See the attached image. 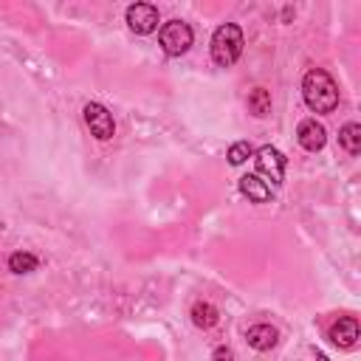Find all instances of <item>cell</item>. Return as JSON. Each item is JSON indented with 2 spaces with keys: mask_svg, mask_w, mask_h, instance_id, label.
Listing matches in <instances>:
<instances>
[{
  "mask_svg": "<svg viewBox=\"0 0 361 361\" xmlns=\"http://www.w3.org/2000/svg\"><path fill=\"white\" fill-rule=\"evenodd\" d=\"M302 96L313 113H333L338 104V85L324 68H310L302 79Z\"/></svg>",
  "mask_w": 361,
  "mask_h": 361,
  "instance_id": "1",
  "label": "cell"
},
{
  "mask_svg": "<svg viewBox=\"0 0 361 361\" xmlns=\"http://www.w3.org/2000/svg\"><path fill=\"white\" fill-rule=\"evenodd\" d=\"M243 54V31L237 23H223L212 34V59L220 68H231Z\"/></svg>",
  "mask_w": 361,
  "mask_h": 361,
  "instance_id": "2",
  "label": "cell"
},
{
  "mask_svg": "<svg viewBox=\"0 0 361 361\" xmlns=\"http://www.w3.org/2000/svg\"><path fill=\"white\" fill-rule=\"evenodd\" d=\"M158 39H161V48H164L169 56H180V54L189 51L195 34H192L189 23H183V20H169V23L161 28Z\"/></svg>",
  "mask_w": 361,
  "mask_h": 361,
  "instance_id": "3",
  "label": "cell"
},
{
  "mask_svg": "<svg viewBox=\"0 0 361 361\" xmlns=\"http://www.w3.org/2000/svg\"><path fill=\"white\" fill-rule=\"evenodd\" d=\"M257 158V169H259V175H265V183L271 180L274 186H279L282 183V178H285V155L276 149V147H271V144H265V147H259L257 152H254Z\"/></svg>",
  "mask_w": 361,
  "mask_h": 361,
  "instance_id": "4",
  "label": "cell"
},
{
  "mask_svg": "<svg viewBox=\"0 0 361 361\" xmlns=\"http://www.w3.org/2000/svg\"><path fill=\"white\" fill-rule=\"evenodd\" d=\"M85 121H87L90 133H93L99 141H107V138H113V133H116V121H113L110 110H107L104 104H99V102H87V104H85Z\"/></svg>",
  "mask_w": 361,
  "mask_h": 361,
  "instance_id": "5",
  "label": "cell"
},
{
  "mask_svg": "<svg viewBox=\"0 0 361 361\" xmlns=\"http://www.w3.org/2000/svg\"><path fill=\"white\" fill-rule=\"evenodd\" d=\"M127 25L135 34H152L158 28V8L152 3H133L127 8Z\"/></svg>",
  "mask_w": 361,
  "mask_h": 361,
  "instance_id": "6",
  "label": "cell"
},
{
  "mask_svg": "<svg viewBox=\"0 0 361 361\" xmlns=\"http://www.w3.org/2000/svg\"><path fill=\"white\" fill-rule=\"evenodd\" d=\"M327 338H330L336 347H344V350L353 347V344L358 341V319H355V316H341L338 322L330 324Z\"/></svg>",
  "mask_w": 361,
  "mask_h": 361,
  "instance_id": "7",
  "label": "cell"
},
{
  "mask_svg": "<svg viewBox=\"0 0 361 361\" xmlns=\"http://www.w3.org/2000/svg\"><path fill=\"white\" fill-rule=\"evenodd\" d=\"M296 138H299V144H302L307 152H319V149L324 147V141H327V130H324L316 118H305V121L299 124V130H296Z\"/></svg>",
  "mask_w": 361,
  "mask_h": 361,
  "instance_id": "8",
  "label": "cell"
},
{
  "mask_svg": "<svg viewBox=\"0 0 361 361\" xmlns=\"http://www.w3.org/2000/svg\"><path fill=\"white\" fill-rule=\"evenodd\" d=\"M240 192H243L251 203H268V200H271V186H268L259 175H243V178H240Z\"/></svg>",
  "mask_w": 361,
  "mask_h": 361,
  "instance_id": "9",
  "label": "cell"
},
{
  "mask_svg": "<svg viewBox=\"0 0 361 361\" xmlns=\"http://www.w3.org/2000/svg\"><path fill=\"white\" fill-rule=\"evenodd\" d=\"M245 338H248V344L254 350H271L276 344V327H271V324H254V327H248Z\"/></svg>",
  "mask_w": 361,
  "mask_h": 361,
  "instance_id": "10",
  "label": "cell"
},
{
  "mask_svg": "<svg viewBox=\"0 0 361 361\" xmlns=\"http://www.w3.org/2000/svg\"><path fill=\"white\" fill-rule=\"evenodd\" d=\"M217 319H220V313H217V307H214L212 302H195V305H192V322H195L197 327L209 330V327L217 324Z\"/></svg>",
  "mask_w": 361,
  "mask_h": 361,
  "instance_id": "11",
  "label": "cell"
},
{
  "mask_svg": "<svg viewBox=\"0 0 361 361\" xmlns=\"http://www.w3.org/2000/svg\"><path fill=\"white\" fill-rule=\"evenodd\" d=\"M338 144H341L350 155H358V152H361V124H355V121L344 124V127L338 130Z\"/></svg>",
  "mask_w": 361,
  "mask_h": 361,
  "instance_id": "12",
  "label": "cell"
},
{
  "mask_svg": "<svg viewBox=\"0 0 361 361\" xmlns=\"http://www.w3.org/2000/svg\"><path fill=\"white\" fill-rule=\"evenodd\" d=\"M248 113H254L257 118H262V116L271 113V93L265 87H254L248 93Z\"/></svg>",
  "mask_w": 361,
  "mask_h": 361,
  "instance_id": "13",
  "label": "cell"
},
{
  "mask_svg": "<svg viewBox=\"0 0 361 361\" xmlns=\"http://www.w3.org/2000/svg\"><path fill=\"white\" fill-rule=\"evenodd\" d=\"M37 265H39V259L31 251H14L8 257V268L14 274H31V271H37Z\"/></svg>",
  "mask_w": 361,
  "mask_h": 361,
  "instance_id": "14",
  "label": "cell"
},
{
  "mask_svg": "<svg viewBox=\"0 0 361 361\" xmlns=\"http://www.w3.org/2000/svg\"><path fill=\"white\" fill-rule=\"evenodd\" d=\"M251 155H254V147H251L248 141H237V144H231V147H228V164H231V166L245 164Z\"/></svg>",
  "mask_w": 361,
  "mask_h": 361,
  "instance_id": "15",
  "label": "cell"
},
{
  "mask_svg": "<svg viewBox=\"0 0 361 361\" xmlns=\"http://www.w3.org/2000/svg\"><path fill=\"white\" fill-rule=\"evenodd\" d=\"M212 361H234V353L228 347H217L214 355H212Z\"/></svg>",
  "mask_w": 361,
  "mask_h": 361,
  "instance_id": "16",
  "label": "cell"
},
{
  "mask_svg": "<svg viewBox=\"0 0 361 361\" xmlns=\"http://www.w3.org/2000/svg\"><path fill=\"white\" fill-rule=\"evenodd\" d=\"M313 355H316V361H327V355L322 350H316V347H313Z\"/></svg>",
  "mask_w": 361,
  "mask_h": 361,
  "instance_id": "17",
  "label": "cell"
}]
</instances>
